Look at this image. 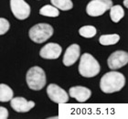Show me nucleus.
Listing matches in <instances>:
<instances>
[{
    "label": "nucleus",
    "mask_w": 128,
    "mask_h": 119,
    "mask_svg": "<svg viewBox=\"0 0 128 119\" xmlns=\"http://www.w3.org/2000/svg\"><path fill=\"white\" fill-rule=\"evenodd\" d=\"M126 84V78L118 71H109L102 77L100 87L104 93H114L122 90Z\"/></svg>",
    "instance_id": "obj_1"
},
{
    "label": "nucleus",
    "mask_w": 128,
    "mask_h": 119,
    "mask_svg": "<svg viewBox=\"0 0 128 119\" xmlns=\"http://www.w3.org/2000/svg\"><path fill=\"white\" fill-rule=\"evenodd\" d=\"M101 71V66L96 59L90 53H84L82 55L79 64V72L85 78H92L98 75Z\"/></svg>",
    "instance_id": "obj_2"
},
{
    "label": "nucleus",
    "mask_w": 128,
    "mask_h": 119,
    "mask_svg": "<svg viewBox=\"0 0 128 119\" xmlns=\"http://www.w3.org/2000/svg\"><path fill=\"white\" fill-rule=\"evenodd\" d=\"M28 86L34 91L41 90L46 85V74L42 68L34 66L30 68L26 75Z\"/></svg>",
    "instance_id": "obj_3"
},
{
    "label": "nucleus",
    "mask_w": 128,
    "mask_h": 119,
    "mask_svg": "<svg viewBox=\"0 0 128 119\" xmlns=\"http://www.w3.org/2000/svg\"><path fill=\"white\" fill-rule=\"evenodd\" d=\"M30 40L36 43L45 42L53 35V28L47 23H38L28 31Z\"/></svg>",
    "instance_id": "obj_4"
},
{
    "label": "nucleus",
    "mask_w": 128,
    "mask_h": 119,
    "mask_svg": "<svg viewBox=\"0 0 128 119\" xmlns=\"http://www.w3.org/2000/svg\"><path fill=\"white\" fill-rule=\"evenodd\" d=\"M112 6V0H92L86 7V13L91 17L104 15Z\"/></svg>",
    "instance_id": "obj_5"
},
{
    "label": "nucleus",
    "mask_w": 128,
    "mask_h": 119,
    "mask_svg": "<svg viewBox=\"0 0 128 119\" xmlns=\"http://www.w3.org/2000/svg\"><path fill=\"white\" fill-rule=\"evenodd\" d=\"M10 8L15 18L19 20H24L30 15V7L25 0H10Z\"/></svg>",
    "instance_id": "obj_6"
},
{
    "label": "nucleus",
    "mask_w": 128,
    "mask_h": 119,
    "mask_svg": "<svg viewBox=\"0 0 128 119\" xmlns=\"http://www.w3.org/2000/svg\"><path fill=\"white\" fill-rule=\"evenodd\" d=\"M47 93L52 102L57 103H65L69 101V95L62 87L51 83L47 87Z\"/></svg>",
    "instance_id": "obj_7"
},
{
    "label": "nucleus",
    "mask_w": 128,
    "mask_h": 119,
    "mask_svg": "<svg viewBox=\"0 0 128 119\" xmlns=\"http://www.w3.org/2000/svg\"><path fill=\"white\" fill-rule=\"evenodd\" d=\"M128 62V53L124 50H117L112 53L108 58L107 64L111 70H118Z\"/></svg>",
    "instance_id": "obj_8"
},
{
    "label": "nucleus",
    "mask_w": 128,
    "mask_h": 119,
    "mask_svg": "<svg viewBox=\"0 0 128 119\" xmlns=\"http://www.w3.org/2000/svg\"><path fill=\"white\" fill-rule=\"evenodd\" d=\"M62 51V47L57 43H48L40 49V55L43 59L55 60L60 56Z\"/></svg>",
    "instance_id": "obj_9"
},
{
    "label": "nucleus",
    "mask_w": 128,
    "mask_h": 119,
    "mask_svg": "<svg viewBox=\"0 0 128 119\" xmlns=\"http://www.w3.org/2000/svg\"><path fill=\"white\" fill-rule=\"evenodd\" d=\"M10 105L18 113H27L35 106L33 101H28L24 97H15L10 100Z\"/></svg>",
    "instance_id": "obj_10"
},
{
    "label": "nucleus",
    "mask_w": 128,
    "mask_h": 119,
    "mask_svg": "<svg viewBox=\"0 0 128 119\" xmlns=\"http://www.w3.org/2000/svg\"><path fill=\"white\" fill-rule=\"evenodd\" d=\"M80 46L78 44H72L68 47L63 56V64L65 66H72L78 61L80 57Z\"/></svg>",
    "instance_id": "obj_11"
},
{
    "label": "nucleus",
    "mask_w": 128,
    "mask_h": 119,
    "mask_svg": "<svg viewBox=\"0 0 128 119\" xmlns=\"http://www.w3.org/2000/svg\"><path fill=\"white\" fill-rule=\"evenodd\" d=\"M70 96L74 98L80 103H84L91 97L92 91L87 87L83 86H74L72 87L69 91Z\"/></svg>",
    "instance_id": "obj_12"
},
{
    "label": "nucleus",
    "mask_w": 128,
    "mask_h": 119,
    "mask_svg": "<svg viewBox=\"0 0 128 119\" xmlns=\"http://www.w3.org/2000/svg\"><path fill=\"white\" fill-rule=\"evenodd\" d=\"M124 16V10L122 6H112L110 8V17L114 23H118Z\"/></svg>",
    "instance_id": "obj_13"
},
{
    "label": "nucleus",
    "mask_w": 128,
    "mask_h": 119,
    "mask_svg": "<svg viewBox=\"0 0 128 119\" xmlns=\"http://www.w3.org/2000/svg\"><path fill=\"white\" fill-rule=\"evenodd\" d=\"M13 90L8 85L5 83L0 84V102H3V103L8 102L13 98Z\"/></svg>",
    "instance_id": "obj_14"
},
{
    "label": "nucleus",
    "mask_w": 128,
    "mask_h": 119,
    "mask_svg": "<svg viewBox=\"0 0 128 119\" xmlns=\"http://www.w3.org/2000/svg\"><path fill=\"white\" fill-rule=\"evenodd\" d=\"M120 40V36L117 34H109V35H102L99 38V41L102 45H114Z\"/></svg>",
    "instance_id": "obj_15"
},
{
    "label": "nucleus",
    "mask_w": 128,
    "mask_h": 119,
    "mask_svg": "<svg viewBox=\"0 0 128 119\" xmlns=\"http://www.w3.org/2000/svg\"><path fill=\"white\" fill-rule=\"evenodd\" d=\"M40 14L42 16L50 17V18H57L60 15L59 9L55 8L54 6L46 5L40 8Z\"/></svg>",
    "instance_id": "obj_16"
},
{
    "label": "nucleus",
    "mask_w": 128,
    "mask_h": 119,
    "mask_svg": "<svg viewBox=\"0 0 128 119\" xmlns=\"http://www.w3.org/2000/svg\"><path fill=\"white\" fill-rule=\"evenodd\" d=\"M50 2L55 8L63 11L70 10L73 8L72 0H50Z\"/></svg>",
    "instance_id": "obj_17"
},
{
    "label": "nucleus",
    "mask_w": 128,
    "mask_h": 119,
    "mask_svg": "<svg viewBox=\"0 0 128 119\" xmlns=\"http://www.w3.org/2000/svg\"><path fill=\"white\" fill-rule=\"evenodd\" d=\"M95 27L94 26H83L79 29V34L83 38H92L96 35Z\"/></svg>",
    "instance_id": "obj_18"
},
{
    "label": "nucleus",
    "mask_w": 128,
    "mask_h": 119,
    "mask_svg": "<svg viewBox=\"0 0 128 119\" xmlns=\"http://www.w3.org/2000/svg\"><path fill=\"white\" fill-rule=\"evenodd\" d=\"M9 28H10V24L8 19L0 18V36L6 34L8 31Z\"/></svg>",
    "instance_id": "obj_19"
},
{
    "label": "nucleus",
    "mask_w": 128,
    "mask_h": 119,
    "mask_svg": "<svg viewBox=\"0 0 128 119\" xmlns=\"http://www.w3.org/2000/svg\"><path fill=\"white\" fill-rule=\"evenodd\" d=\"M8 117V111L6 108L0 106V119H6Z\"/></svg>",
    "instance_id": "obj_20"
},
{
    "label": "nucleus",
    "mask_w": 128,
    "mask_h": 119,
    "mask_svg": "<svg viewBox=\"0 0 128 119\" xmlns=\"http://www.w3.org/2000/svg\"><path fill=\"white\" fill-rule=\"evenodd\" d=\"M124 5L126 8H128V0H124Z\"/></svg>",
    "instance_id": "obj_21"
}]
</instances>
